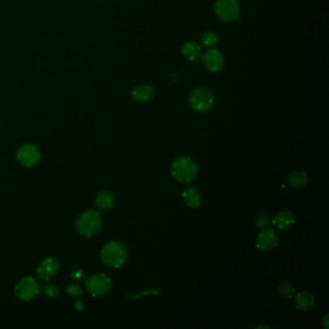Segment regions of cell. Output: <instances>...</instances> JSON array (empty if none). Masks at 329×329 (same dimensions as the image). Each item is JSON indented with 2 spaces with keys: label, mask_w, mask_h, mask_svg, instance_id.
Masks as SVG:
<instances>
[{
  "label": "cell",
  "mask_w": 329,
  "mask_h": 329,
  "mask_svg": "<svg viewBox=\"0 0 329 329\" xmlns=\"http://www.w3.org/2000/svg\"><path fill=\"white\" fill-rule=\"evenodd\" d=\"M171 175L180 183H191L198 174V165L191 156H180L170 166Z\"/></svg>",
  "instance_id": "7a4b0ae2"
},
{
  "label": "cell",
  "mask_w": 329,
  "mask_h": 329,
  "mask_svg": "<svg viewBox=\"0 0 329 329\" xmlns=\"http://www.w3.org/2000/svg\"><path fill=\"white\" fill-rule=\"evenodd\" d=\"M219 42V38L216 33L212 31H207L202 36V43L207 48H214Z\"/></svg>",
  "instance_id": "ffe728a7"
},
{
  "label": "cell",
  "mask_w": 329,
  "mask_h": 329,
  "mask_svg": "<svg viewBox=\"0 0 329 329\" xmlns=\"http://www.w3.org/2000/svg\"><path fill=\"white\" fill-rule=\"evenodd\" d=\"M214 13L225 22H234L241 16V6L237 0H216Z\"/></svg>",
  "instance_id": "5b68a950"
},
{
  "label": "cell",
  "mask_w": 329,
  "mask_h": 329,
  "mask_svg": "<svg viewBox=\"0 0 329 329\" xmlns=\"http://www.w3.org/2000/svg\"><path fill=\"white\" fill-rule=\"evenodd\" d=\"M255 329H271V328H270V327H268V326H265V325H260V326H258V327H256V328H255Z\"/></svg>",
  "instance_id": "4316f807"
},
{
  "label": "cell",
  "mask_w": 329,
  "mask_h": 329,
  "mask_svg": "<svg viewBox=\"0 0 329 329\" xmlns=\"http://www.w3.org/2000/svg\"><path fill=\"white\" fill-rule=\"evenodd\" d=\"M101 258L104 265L110 268H119L127 262L128 249L121 242L113 241L106 243L101 251Z\"/></svg>",
  "instance_id": "6da1fadb"
},
{
  "label": "cell",
  "mask_w": 329,
  "mask_h": 329,
  "mask_svg": "<svg viewBox=\"0 0 329 329\" xmlns=\"http://www.w3.org/2000/svg\"><path fill=\"white\" fill-rule=\"evenodd\" d=\"M287 182L291 187L295 188V189H299V188H302L305 185H307L308 175L304 171L295 170L287 176Z\"/></svg>",
  "instance_id": "ac0fdd59"
},
{
  "label": "cell",
  "mask_w": 329,
  "mask_h": 329,
  "mask_svg": "<svg viewBox=\"0 0 329 329\" xmlns=\"http://www.w3.org/2000/svg\"><path fill=\"white\" fill-rule=\"evenodd\" d=\"M272 223L280 230H289L295 223V214L291 210L279 211L272 219Z\"/></svg>",
  "instance_id": "4fadbf2b"
},
{
  "label": "cell",
  "mask_w": 329,
  "mask_h": 329,
  "mask_svg": "<svg viewBox=\"0 0 329 329\" xmlns=\"http://www.w3.org/2000/svg\"><path fill=\"white\" fill-rule=\"evenodd\" d=\"M114 205V196L109 191H101L96 198V207L102 211L108 210Z\"/></svg>",
  "instance_id": "e0dca14e"
},
{
  "label": "cell",
  "mask_w": 329,
  "mask_h": 329,
  "mask_svg": "<svg viewBox=\"0 0 329 329\" xmlns=\"http://www.w3.org/2000/svg\"><path fill=\"white\" fill-rule=\"evenodd\" d=\"M70 277L72 278L73 280H80L81 278L83 277L82 269H80L78 267L72 269L70 272Z\"/></svg>",
  "instance_id": "cb8c5ba5"
},
{
  "label": "cell",
  "mask_w": 329,
  "mask_h": 329,
  "mask_svg": "<svg viewBox=\"0 0 329 329\" xmlns=\"http://www.w3.org/2000/svg\"><path fill=\"white\" fill-rule=\"evenodd\" d=\"M41 285L38 280L31 276H26L18 281L15 288V295L21 301H29L40 294Z\"/></svg>",
  "instance_id": "52a82bcc"
},
{
  "label": "cell",
  "mask_w": 329,
  "mask_h": 329,
  "mask_svg": "<svg viewBox=\"0 0 329 329\" xmlns=\"http://www.w3.org/2000/svg\"><path fill=\"white\" fill-rule=\"evenodd\" d=\"M323 324H324V328H325V329H329V313H327V314H326V316L324 317Z\"/></svg>",
  "instance_id": "d4e9b609"
},
{
  "label": "cell",
  "mask_w": 329,
  "mask_h": 329,
  "mask_svg": "<svg viewBox=\"0 0 329 329\" xmlns=\"http://www.w3.org/2000/svg\"><path fill=\"white\" fill-rule=\"evenodd\" d=\"M76 308L78 309V310H81L82 308H83V303L81 302V301H78V302H76Z\"/></svg>",
  "instance_id": "484cf974"
},
{
  "label": "cell",
  "mask_w": 329,
  "mask_h": 329,
  "mask_svg": "<svg viewBox=\"0 0 329 329\" xmlns=\"http://www.w3.org/2000/svg\"><path fill=\"white\" fill-rule=\"evenodd\" d=\"M60 268V263L57 259L55 258H46L40 263V264L37 267V274L38 276L47 281L54 277Z\"/></svg>",
  "instance_id": "8fae6325"
},
{
  "label": "cell",
  "mask_w": 329,
  "mask_h": 329,
  "mask_svg": "<svg viewBox=\"0 0 329 329\" xmlns=\"http://www.w3.org/2000/svg\"><path fill=\"white\" fill-rule=\"evenodd\" d=\"M42 291H43V294L49 298H55L60 293L59 288L53 284L46 285Z\"/></svg>",
  "instance_id": "7402d4cb"
},
{
  "label": "cell",
  "mask_w": 329,
  "mask_h": 329,
  "mask_svg": "<svg viewBox=\"0 0 329 329\" xmlns=\"http://www.w3.org/2000/svg\"><path fill=\"white\" fill-rule=\"evenodd\" d=\"M202 62L209 71L218 72L225 65V58L222 52L212 48L204 53L202 56Z\"/></svg>",
  "instance_id": "9c48e42d"
},
{
  "label": "cell",
  "mask_w": 329,
  "mask_h": 329,
  "mask_svg": "<svg viewBox=\"0 0 329 329\" xmlns=\"http://www.w3.org/2000/svg\"><path fill=\"white\" fill-rule=\"evenodd\" d=\"M156 96L155 88L148 84L135 86L132 90V98L136 102H149Z\"/></svg>",
  "instance_id": "5bb4252c"
},
{
  "label": "cell",
  "mask_w": 329,
  "mask_h": 329,
  "mask_svg": "<svg viewBox=\"0 0 329 329\" xmlns=\"http://www.w3.org/2000/svg\"><path fill=\"white\" fill-rule=\"evenodd\" d=\"M278 291L280 293V295H282L283 297L287 298V299H291V298H294V296L295 295V293H296V290H295V287L288 283V282H285V283H282L278 286Z\"/></svg>",
  "instance_id": "d6986e66"
},
{
  "label": "cell",
  "mask_w": 329,
  "mask_h": 329,
  "mask_svg": "<svg viewBox=\"0 0 329 329\" xmlns=\"http://www.w3.org/2000/svg\"><path fill=\"white\" fill-rule=\"evenodd\" d=\"M182 54L189 61H195L202 55V48L196 42H188L182 47Z\"/></svg>",
  "instance_id": "2e32d148"
},
{
  "label": "cell",
  "mask_w": 329,
  "mask_h": 329,
  "mask_svg": "<svg viewBox=\"0 0 329 329\" xmlns=\"http://www.w3.org/2000/svg\"><path fill=\"white\" fill-rule=\"evenodd\" d=\"M183 200L188 208H198L202 203V194L197 188L191 186L183 192Z\"/></svg>",
  "instance_id": "7c38bea8"
},
{
  "label": "cell",
  "mask_w": 329,
  "mask_h": 329,
  "mask_svg": "<svg viewBox=\"0 0 329 329\" xmlns=\"http://www.w3.org/2000/svg\"><path fill=\"white\" fill-rule=\"evenodd\" d=\"M254 222H255V225L257 226L258 228L263 229V228H265V227H267V226H269L272 223V219L267 213L262 212L255 217Z\"/></svg>",
  "instance_id": "44dd1931"
},
{
  "label": "cell",
  "mask_w": 329,
  "mask_h": 329,
  "mask_svg": "<svg viewBox=\"0 0 329 329\" xmlns=\"http://www.w3.org/2000/svg\"><path fill=\"white\" fill-rule=\"evenodd\" d=\"M315 301H316V298L312 293L307 292V291L300 292L295 295V308L297 310H301V311H309L314 307Z\"/></svg>",
  "instance_id": "9a60e30c"
},
{
  "label": "cell",
  "mask_w": 329,
  "mask_h": 329,
  "mask_svg": "<svg viewBox=\"0 0 329 329\" xmlns=\"http://www.w3.org/2000/svg\"><path fill=\"white\" fill-rule=\"evenodd\" d=\"M214 103L212 92L206 87H198L191 91L189 97V104L191 109L198 113L208 111Z\"/></svg>",
  "instance_id": "277c9868"
},
{
  "label": "cell",
  "mask_w": 329,
  "mask_h": 329,
  "mask_svg": "<svg viewBox=\"0 0 329 329\" xmlns=\"http://www.w3.org/2000/svg\"><path fill=\"white\" fill-rule=\"evenodd\" d=\"M40 150L32 144H25L21 146L17 152L18 162L25 167H33L41 160Z\"/></svg>",
  "instance_id": "ba28073f"
},
{
  "label": "cell",
  "mask_w": 329,
  "mask_h": 329,
  "mask_svg": "<svg viewBox=\"0 0 329 329\" xmlns=\"http://www.w3.org/2000/svg\"><path fill=\"white\" fill-rule=\"evenodd\" d=\"M85 286L90 295L101 297L111 291L112 280L103 273L93 274L85 279Z\"/></svg>",
  "instance_id": "8992f818"
},
{
  "label": "cell",
  "mask_w": 329,
  "mask_h": 329,
  "mask_svg": "<svg viewBox=\"0 0 329 329\" xmlns=\"http://www.w3.org/2000/svg\"><path fill=\"white\" fill-rule=\"evenodd\" d=\"M103 225L101 213L94 209H88L78 215L75 220V229L83 237H92L97 234Z\"/></svg>",
  "instance_id": "3957f363"
},
{
  "label": "cell",
  "mask_w": 329,
  "mask_h": 329,
  "mask_svg": "<svg viewBox=\"0 0 329 329\" xmlns=\"http://www.w3.org/2000/svg\"><path fill=\"white\" fill-rule=\"evenodd\" d=\"M66 290H67V293L69 295L80 297L81 295H83V291L80 288V286H78L77 284H74V283H69V284H68Z\"/></svg>",
  "instance_id": "603a6c76"
},
{
  "label": "cell",
  "mask_w": 329,
  "mask_h": 329,
  "mask_svg": "<svg viewBox=\"0 0 329 329\" xmlns=\"http://www.w3.org/2000/svg\"><path fill=\"white\" fill-rule=\"evenodd\" d=\"M278 243L276 232L271 228H263L256 240V247L261 251H269L273 249Z\"/></svg>",
  "instance_id": "30bf717a"
}]
</instances>
